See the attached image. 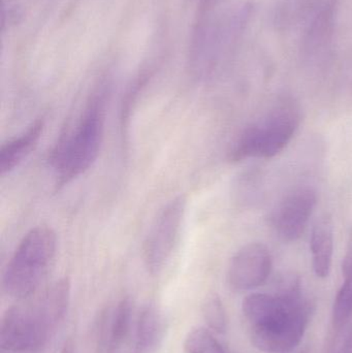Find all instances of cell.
<instances>
[{
    "instance_id": "6da1fadb",
    "label": "cell",
    "mask_w": 352,
    "mask_h": 353,
    "mask_svg": "<svg viewBox=\"0 0 352 353\" xmlns=\"http://www.w3.org/2000/svg\"><path fill=\"white\" fill-rule=\"evenodd\" d=\"M250 338L265 353H289L303 339L311 306L303 298L299 280L291 279L276 294H251L242 305Z\"/></svg>"
},
{
    "instance_id": "7a4b0ae2",
    "label": "cell",
    "mask_w": 352,
    "mask_h": 353,
    "mask_svg": "<svg viewBox=\"0 0 352 353\" xmlns=\"http://www.w3.org/2000/svg\"><path fill=\"white\" fill-rule=\"evenodd\" d=\"M70 282L58 280L26 304L10 307L2 316L0 347L8 353H37L63 323L70 303Z\"/></svg>"
},
{
    "instance_id": "3957f363",
    "label": "cell",
    "mask_w": 352,
    "mask_h": 353,
    "mask_svg": "<svg viewBox=\"0 0 352 353\" xmlns=\"http://www.w3.org/2000/svg\"><path fill=\"white\" fill-rule=\"evenodd\" d=\"M110 86L103 82L93 91L70 128L61 134L52 150L49 163L58 187L65 186L86 173L99 157L105 132Z\"/></svg>"
},
{
    "instance_id": "277c9868",
    "label": "cell",
    "mask_w": 352,
    "mask_h": 353,
    "mask_svg": "<svg viewBox=\"0 0 352 353\" xmlns=\"http://www.w3.org/2000/svg\"><path fill=\"white\" fill-rule=\"evenodd\" d=\"M56 248L57 238L52 228L41 225L27 232L6 265L2 278L4 292L17 300L32 296L53 263Z\"/></svg>"
},
{
    "instance_id": "5b68a950",
    "label": "cell",
    "mask_w": 352,
    "mask_h": 353,
    "mask_svg": "<svg viewBox=\"0 0 352 353\" xmlns=\"http://www.w3.org/2000/svg\"><path fill=\"white\" fill-rule=\"evenodd\" d=\"M299 123L300 114L293 101H279L266 118L242 132L229 152V159L241 161L276 157L287 148Z\"/></svg>"
},
{
    "instance_id": "8992f818",
    "label": "cell",
    "mask_w": 352,
    "mask_h": 353,
    "mask_svg": "<svg viewBox=\"0 0 352 353\" xmlns=\"http://www.w3.org/2000/svg\"><path fill=\"white\" fill-rule=\"evenodd\" d=\"M186 211V199L179 196L167 203L161 212L144 244V261L153 275L167 265L179 240Z\"/></svg>"
},
{
    "instance_id": "52a82bcc",
    "label": "cell",
    "mask_w": 352,
    "mask_h": 353,
    "mask_svg": "<svg viewBox=\"0 0 352 353\" xmlns=\"http://www.w3.org/2000/svg\"><path fill=\"white\" fill-rule=\"evenodd\" d=\"M316 205V194L309 187H299L287 193L271 215V224L284 242L301 238Z\"/></svg>"
},
{
    "instance_id": "ba28073f",
    "label": "cell",
    "mask_w": 352,
    "mask_h": 353,
    "mask_svg": "<svg viewBox=\"0 0 352 353\" xmlns=\"http://www.w3.org/2000/svg\"><path fill=\"white\" fill-rule=\"evenodd\" d=\"M272 271V257L260 243H251L240 249L229 263L227 279L236 290H250L262 286Z\"/></svg>"
},
{
    "instance_id": "9c48e42d",
    "label": "cell",
    "mask_w": 352,
    "mask_h": 353,
    "mask_svg": "<svg viewBox=\"0 0 352 353\" xmlns=\"http://www.w3.org/2000/svg\"><path fill=\"white\" fill-rule=\"evenodd\" d=\"M335 18L336 4L334 0H326L306 23L302 49L308 57H318L329 49L334 37Z\"/></svg>"
},
{
    "instance_id": "30bf717a",
    "label": "cell",
    "mask_w": 352,
    "mask_h": 353,
    "mask_svg": "<svg viewBox=\"0 0 352 353\" xmlns=\"http://www.w3.org/2000/svg\"><path fill=\"white\" fill-rule=\"evenodd\" d=\"M167 330V319L156 305L143 307L136 323L134 353H158L163 347Z\"/></svg>"
},
{
    "instance_id": "8fae6325",
    "label": "cell",
    "mask_w": 352,
    "mask_h": 353,
    "mask_svg": "<svg viewBox=\"0 0 352 353\" xmlns=\"http://www.w3.org/2000/svg\"><path fill=\"white\" fill-rule=\"evenodd\" d=\"M45 130V120H37L16 138L2 145L0 150L1 175L14 171L34 149Z\"/></svg>"
},
{
    "instance_id": "7c38bea8",
    "label": "cell",
    "mask_w": 352,
    "mask_h": 353,
    "mask_svg": "<svg viewBox=\"0 0 352 353\" xmlns=\"http://www.w3.org/2000/svg\"><path fill=\"white\" fill-rule=\"evenodd\" d=\"M312 265L318 278H327L332 269L334 255V230L332 220L324 216L314 224L311 240Z\"/></svg>"
},
{
    "instance_id": "4fadbf2b",
    "label": "cell",
    "mask_w": 352,
    "mask_h": 353,
    "mask_svg": "<svg viewBox=\"0 0 352 353\" xmlns=\"http://www.w3.org/2000/svg\"><path fill=\"white\" fill-rule=\"evenodd\" d=\"M326 0H278L272 21L278 30H289L307 23Z\"/></svg>"
},
{
    "instance_id": "5bb4252c",
    "label": "cell",
    "mask_w": 352,
    "mask_h": 353,
    "mask_svg": "<svg viewBox=\"0 0 352 353\" xmlns=\"http://www.w3.org/2000/svg\"><path fill=\"white\" fill-rule=\"evenodd\" d=\"M134 313V303L124 298L118 303L107 323V330L103 331L107 353L117 352L130 335Z\"/></svg>"
},
{
    "instance_id": "9a60e30c",
    "label": "cell",
    "mask_w": 352,
    "mask_h": 353,
    "mask_svg": "<svg viewBox=\"0 0 352 353\" xmlns=\"http://www.w3.org/2000/svg\"><path fill=\"white\" fill-rule=\"evenodd\" d=\"M184 348L187 353H227L212 332L205 327H196L189 332Z\"/></svg>"
},
{
    "instance_id": "2e32d148",
    "label": "cell",
    "mask_w": 352,
    "mask_h": 353,
    "mask_svg": "<svg viewBox=\"0 0 352 353\" xmlns=\"http://www.w3.org/2000/svg\"><path fill=\"white\" fill-rule=\"evenodd\" d=\"M352 319V277L344 278L333 306V327L340 329Z\"/></svg>"
},
{
    "instance_id": "e0dca14e",
    "label": "cell",
    "mask_w": 352,
    "mask_h": 353,
    "mask_svg": "<svg viewBox=\"0 0 352 353\" xmlns=\"http://www.w3.org/2000/svg\"><path fill=\"white\" fill-rule=\"evenodd\" d=\"M203 315L212 331L225 334L227 329V311L217 294H211L203 305Z\"/></svg>"
},
{
    "instance_id": "ac0fdd59",
    "label": "cell",
    "mask_w": 352,
    "mask_h": 353,
    "mask_svg": "<svg viewBox=\"0 0 352 353\" xmlns=\"http://www.w3.org/2000/svg\"><path fill=\"white\" fill-rule=\"evenodd\" d=\"M342 273L344 278L352 277V246L347 251L342 263Z\"/></svg>"
},
{
    "instance_id": "d6986e66",
    "label": "cell",
    "mask_w": 352,
    "mask_h": 353,
    "mask_svg": "<svg viewBox=\"0 0 352 353\" xmlns=\"http://www.w3.org/2000/svg\"><path fill=\"white\" fill-rule=\"evenodd\" d=\"M218 2L219 0H200V16H206Z\"/></svg>"
},
{
    "instance_id": "ffe728a7",
    "label": "cell",
    "mask_w": 352,
    "mask_h": 353,
    "mask_svg": "<svg viewBox=\"0 0 352 353\" xmlns=\"http://www.w3.org/2000/svg\"><path fill=\"white\" fill-rule=\"evenodd\" d=\"M61 353H76V347H74V343L72 339H68L64 343Z\"/></svg>"
}]
</instances>
